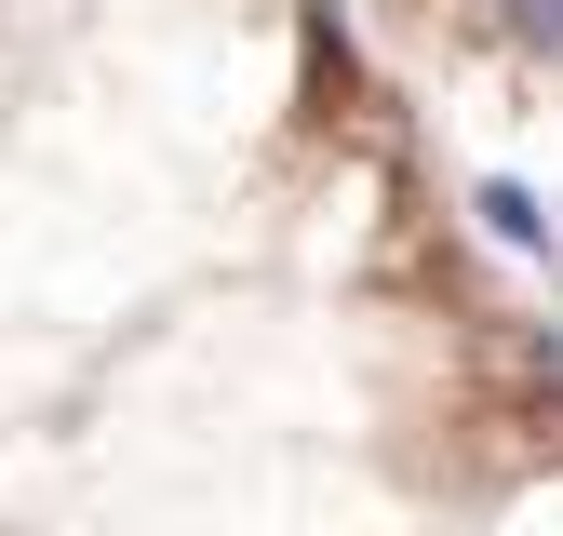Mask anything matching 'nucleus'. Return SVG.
<instances>
[{
  "label": "nucleus",
  "mask_w": 563,
  "mask_h": 536,
  "mask_svg": "<svg viewBox=\"0 0 563 536\" xmlns=\"http://www.w3.org/2000/svg\"><path fill=\"white\" fill-rule=\"evenodd\" d=\"M483 14H497L523 54H563V0H483Z\"/></svg>",
  "instance_id": "obj_1"
}]
</instances>
